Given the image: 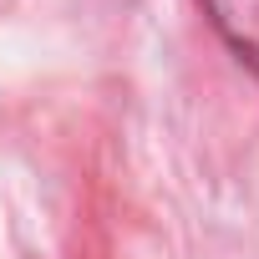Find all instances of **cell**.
<instances>
[{
    "instance_id": "6da1fadb",
    "label": "cell",
    "mask_w": 259,
    "mask_h": 259,
    "mask_svg": "<svg viewBox=\"0 0 259 259\" xmlns=\"http://www.w3.org/2000/svg\"><path fill=\"white\" fill-rule=\"evenodd\" d=\"M198 6L208 11V21L224 36V46L249 71H259V0H198Z\"/></svg>"
}]
</instances>
